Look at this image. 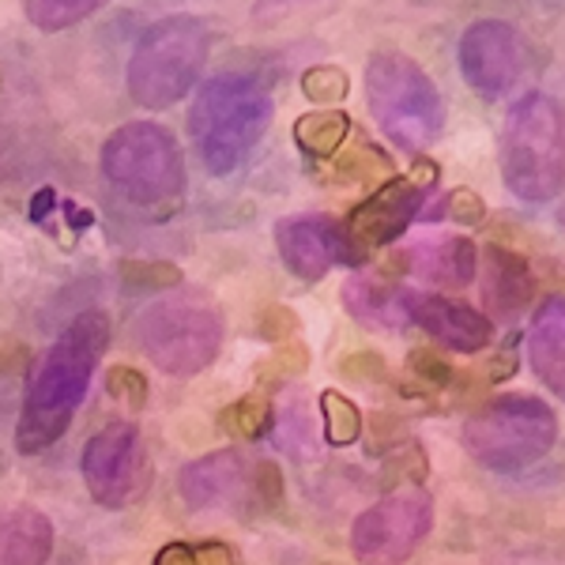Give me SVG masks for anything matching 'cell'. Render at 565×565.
Returning a JSON list of instances; mask_svg holds the SVG:
<instances>
[{"mask_svg":"<svg viewBox=\"0 0 565 565\" xmlns=\"http://www.w3.org/2000/svg\"><path fill=\"white\" fill-rule=\"evenodd\" d=\"M207 53H212V31L196 15H167L151 23L125 68L132 103L143 109H167L181 103L204 76Z\"/></svg>","mask_w":565,"mask_h":565,"instance_id":"3957f363","label":"cell"},{"mask_svg":"<svg viewBox=\"0 0 565 565\" xmlns=\"http://www.w3.org/2000/svg\"><path fill=\"white\" fill-rule=\"evenodd\" d=\"M434 181H437L434 162H418L415 174L388 181L385 189H377L370 200H362V204L354 207L348 215V223H343V234H348V242L359 249L362 260H366L373 249L392 245L415 223L426 196H430Z\"/></svg>","mask_w":565,"mask_h":565,"instance_id":"8fae6325","label":"cell"},{"mask_svg":"<svg viewBox=\"0 0 565 565\" xmlns=\"http://www.w3.org/2000/svg\"><path fill=\"white\" fill-rule=\"evenodd\" d=\"M178 487L189 509H249L257 501L276 505V498H282L276 463H249L231 449L185 463Z\"/></svg>","mask_w":565,"mask_h":565,"instance_id":"30bf717a","label":"cell"},{"mask_svg":"<svg viewBox=\"0 0 565 565\" xmlns=\"http://www.w3.org/2000/svg\"><path fill=\"white\" fill-rule=\"evenodd\" d=\"M457 61L482 98H501L524 68V39L505 20H479L460 34Z\"/></svg>","mask_w":565,"mask_h":565,"instance_id":"4fadbf2b","label":"cell"},{"mask_svg":"<svg viewBox=\"0 0 565 565\" xmlns=\"http://www.w3.org/2000/svg\"><path fill=\"white\" fill-rule=\"evenodd\" d=\"M476 242L471 238H441L423 249L407 253V268L418 279H430L437 287H468L476 279Z\"/></svg>","mask_w":565,"mask_h":565,"instance_id":"ac0fdd59","label":"cell"},{"mask_svg":"<svg viewBox=\"0 0 565 565\" xmlns=\"http://www.w3.org/2000/svg\"><path fill=\"white\" fill-rule=\"evenodd\" d=\"M106 388H109V396H114L117 404H125V407H143V399H148V381H143L140 373L129 370V366L109 370Z\"/></svg>","mask_w":565,"mask_h":565,"instance_id":"4316f807","label":"cell"},{"mask_svg":"<svg viewBox=\"0 0 565 565\" xmlns=\"http://www.w3.org/2000/svg\"><path fill=\"white\" fill-rule=\"evenodd\" d=\"M98 8H103V0H31V4H23V12L39 31H65V26L95 15Z\"/></svg>","mask_w":565,"mask_h":565,"instance_id":"603a6c76","label":"cell"},{"mask_svg":"<svg viewBox=\"0 0 565 565\" xmlns=\"http://www.w3.org/2000/svg\"><path fill=\"white\" fill-rule=\"evenodd\" d=\"M103 174L132 204H170L185 193V154L170 129L129 121L103 143Z\"/></svg>","mask_w":565,"mask_h":565,"instance_id":"ba28073f","label":"cell"},{"mask_svg":"<svg viewBox=\"0 0 565 565\" xmlns=\"http://www.w3.org/2000/svg\"><path fill=\"white\" fill-rule=\"evenodd\" d=\"M136 343L154 370L170 377H196L218 359L223 317L207 295L181 290L143 309L136 321Z\"/></svg>","mask_w":565,"mask_h":565,"instance_id":"52a82bcc","label":"cell"},{"mask_svg":"<svg viewBox=\"0 0 565 565\" xmlns=\"http://www.w3.org/2000/svg\"><path fill=\"white\" fill-rule=\"evenodd\" d=\"M449 215L452 218H482V200L471 193V189H460V193L449 196Z\"/></svg>","mask_w":565,"mask_h":565,"instance_id":"f1b7e54d","label":"cell"},{"mask_svg":"<svg viewBox=\"0 0 565 565\" xmlns=\"http://www.w3.org/2000/svg\"><path fill=\"white\" fill-rule=\"evenodd\" d=\"M468 457L498 476L527 471L558 445V415L535 396L513 392L468 415L460 434Z\"/></svg>","mask_w":565,"mask_h":565,"instance_id":"5b68a950","label":"cell"},{"mask_svg":"<svg viewBox=\"0 0 565 565\" xmlns=\"http://www.w3.org/2000/svg\"><path fill=\"white\" fill-rule=\"evenodd\" d=\"M404 295L388 282H373V279H351L348 282V306L362 324H377V317H404Z\"/></svg>","mask_w":565,"mask_h":565,"instance_id":"7402d4cb","label":"cell"},{"mask_svg":"<svg viewBox=\"0 0 565 565\" xmlns=\"http://www.w3.org/2000/svg\"><path fill=\"white\" fill-rule=\"evenodd\" d=\"M501 178L509 193L527 204H546L562 193L565 178V140H562V106L551 95H524L505 114L501 125Z\"/></svg>","mask_w":565,"mask_h":565,"instance_id":"277c9868","label":"cell"},{"mask_svg":"<svg viewBox=\"0 0 565 565\" xmlns=\"http://www.w3.org/2000/svg\"><path fill=\"white\" fill-rule=\"evenodd\" d=\"M404 317L423 328V332L441 343V348L460 351V354H479V351L490 348V340H494V324H490V317L479 313L476 306L460 302V298L415 295V290H407Z\"/></svg>","mask_w":565,"mask_h":565,"instance_id":"9a60e30c","label":"cell"},{"mask_svg":"<svg viewBox=\"0 0 565 565\" xmlns=\"http://www.w3.org/2000/svg\"><path fill=\"white\" fill-rule=\"evenodd\" d=\"M532 295V276H527L524 257L509 249H490L487 271V298L494 309H521Z\"/></svg>","mask_w":565,"mask_h":565,"instance_id":"d6986e66","label":"cell"},{"mask_svg":"<svg viewBox=\"0 0 565 565\" xmlns=\"http://www.w3.org/2000/svg\"><path fill=\"white\" fill-rule=\"evenodd\" d=\"M218 426H223L231 437H242V441H257L276 426V412H271V399L264 392H249V396L234 399L231 407L218 412Z\"/></svg>","mask_w":565,"mask_h":565,"instance_id":"44dd1931","label":"cell"},{"mask_svg":"<svg viewBox=\"0 0 565 565\" xmlns=\"http://www.w3.org/2000/svg\"><path fill=\"white\" fill-rule=\"evenodd\" d=\"M351 121L343 109H313V114L298 117L295 136L302 143V151H309L313 159H332L335 151L348 143Z\"/></svg>","mask_w":565,"mask_h":565,"instance_id":"ffe728a7","label":"cell"},{"mask_svg":"<svg viewBox=\"0 0 565 565\" xmlns=\"http://www.w3.org/2000/svg\"><path fill=\"white\" fill-rule=\"evenodd\" d=\"M366 98L377 129L404 151H423L445 125L441 90L407 53H373L366 61Z\"/></svg>","mask_w":565,"mask_h":565,"instance_id":"8992f818","label":"cell"},{"mask_svg":"<svg viewBox=\"0 0 565 565\" xmlns=\"http://www.w3.org/2000/svg\"><path fill=\"white\" fill-rule=\"evenodd\" d=\"M53 558V524L39 509H0V565H45Z\"/></svg>","mask_w":565,"mask_h":565,"instance_id":"e0dca14e","label":"cell"},{"mask_svg":"<svg viewBox=\"0 0 565 565\" xmlns=\"http://www.w3.org/2000/svg\"><path fill=\"white\" fill-rule=\"evenodd\" d=\"M565 298L551 295L532 317V332H527V354H532V370L543 385H551L554 396L565 392Z\"/></svg>","mask_w":565,"mask_h":565,"instance_id":"2e32d148","label":"cell"},{"mask_svg":"<svg viewBox=\"0 0 565 565\" xmlns=\"http://www.w3.org/2000/svg\"><path fill=\"white\" fill-rule=\"evenodd\" d=\"M302 90L313 106H324V109H335V103L348 98V72L343 68H332V65H321V68H309L302 76Z\"/></svg>","mask_w":565,"mask_h":565,"instance_id":"484cf974","label":"cell"},{"mask_svg":"<svg viewBox=\"0 0 565 565\" xmlns=\"http://www.w3.org/2000/svg\"><path fill=\"white\" fill-rule=\"evenodd\" d=\"M407 366H412V377H423L426 385H449V381H452V366H449V362H441L434 351H426V348L415 351Z\"/></svg>","mask_w":565,"mask_h":565,"instance_id":"83f0119b","label":"cell"},{"mask_svg":"<svg viewBox=\"0 0 565 565\" xmlns=\"http://www.w3.org/2000/svg\"><path fill=\"white\" fill-rule=\"evenodd\" d=\"M154 565H242L238 554L226 543H167L154 554Z\"/></svg>","mask_w":565,"mask_h":565,"instance_id":"d4e9b609","label":"cell"},{"mask_svg":"<svg viewBox=\"0 0 565 565\" xmlns=\"http://www.w3.org/2000/svg\"><path fill=\"white\" fill-rule=\"evenodd\" d=\"M434 527V498L423 487H399L370 505L351 527V551L362 565H399Z\"/></svg>","mask_w":565,"mask_h":565,"instance_id":"9c48e42d","label":"cell"},{"mask_svg":"<svg viewBox=\"0 0 565 565\" xmlns=\"http://www.w3.org/2000/svg\"><path fill=\"white\" fill-rule=\"evenodd\" d=\"M321 415H324V437L328 445H354L362 437V415L340 392H324L321 396Z\"/></svg>","mask_w":565,"mask_h":565,"instance_id":"cb8c5ba5","label":"cell"},{"mask_svg":"<svg viewBox=\"0 0 565 565\" xmlns=\"http://www.w3.org/2000/svg\"><path fill=\"white\" fill-rule=\"evenodd\" d=\"M271 90L257 76L226 72L200 87L189 109V136L207 174L226 178L257 151L271 125Z\"/></svg>","mask_w":565,"mask_h":565,"instance_id":"7a4b0ae2","label":"cell"},{"mask_svg":"<svg viewBox=\"0 0 565 565\" xmlns=\"http://www.w3.org/2000/svg\"><path fill=\"white\" fill-rule=\"evenodd\" d=\"M79 471H84V482L98 505L121 509L136 501L143 482H148V460H143L140 430L132 423H106L84 445Z\"/></svg>","mask_w":565,"mask_h":565,"instance_id":"7c38bea8","label":"cell"},{"mask_svg":"<svg viewBox=\"0 0 565 565\" xmlns=\"http://www.w3.org/2000/svg\"><path fill=\"white\" fill-rule=\"evenodd\" d=\"M106 343H109V321L103 309L79 313L57 335V343L45 351V359L34 370L20 423H15V445H20V452L34 457V452L50 449V445H57L65 437L72 415L84 404Z\"/></svg>","mask_w":565,"mask_h":565,"instance_id":"6da1fadb","label":"cell"},{"mask_svg":"<svg viewBox=\"0 0 565 565\" xmlns=\"http://www.w3.org/2000/svg\"><path fill=\"white\" fill-rule=\"evenodd\" d=\"M276 249L290 276L317 282L335 264H362L359 249L348 242L343 226L328 215H290L276 223Z\"/></svg>","mask_w":565,"mask_h":565,"instance_id":"5bb4252c","label":"cell"},{"mask_svg":"<svg viewBox=\"0 0 565 565\" xmlns=\"http://www.w3.org/2000/svg\"><path fill=\"white\" fill-rule=\"evenodd\" d=\"M516 343H521V340L513 335V340H509L505 348H501V359H498V362H490V366H487V377H490V381H505L509 373L516 370V351H513Z\"/></svg>","mask_w":565,"mask_h":565,"instance_id":"f546056e","label":"cell"}]
</instances>
